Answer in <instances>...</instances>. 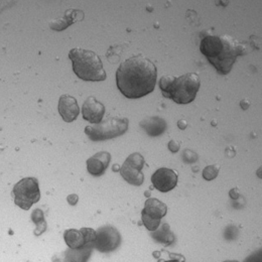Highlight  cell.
<instances>
[{
	"mask_svg": "<svg viewBox=\"0 0 262 262\" xmlns=\"http://www.w3.org/2000/svg\"><path fill=\"white\" fill-rule=\"evenodd\" d=\"M158 70L147 58L137 55L121 63L116 72V85L129 99H139L151 93L157 84Z\"/></svg>",
	"mask_w": 262,
	"mask_h": 262,
	"instance_id": "cell-1",
	"label": "cell"
},
{
	"mask_svg": "<svg viewBox=\"0 0 262 262\" xmlns=\"http://www.w3.org/2000/svg\"><path fill=\"white\" fill-rule=\"evenodd\" d=\"M200 51L217 72L224 76L230 73L237 58L244 54V47L227 34H209L202 38Z\"/></svg>",
	"mask_w": 262,
	"mask_h": 262,
	"instance_id": "cell-2",
	"label": "cell"
},
{
	"mask_svg": "<svg viewBox=\"0 0 262 262\" xmlns=\"http://www.w3.org/2000/svg\"><path fill=\"white\" fill-rule=\"evenodd\" d=\"M201 80L196 73H188L180 77L167 75L162 77L160 87L165 98L178 104H189L196 99Z\"/></svg>",
	"mask_w": 262,
	"mask_h": 262,
	"instance_id": "cell-3",
	"label": "cell"
},
{
	"mask_svg": "<svg viewBox=\"0 0 262 262\" xmlns=\"http://www.w3.org/2000/svg\"><path fill=\"white\" fill-rule=\"evenodd\" d=\"M69 58L73 63L74 73L82 80L100 82L106 80V72L98 55L90 50L81 48L72 49Z\"/></svg>",
	"mask_w": 262,
	"mask_h": 262,
	"instance_id": "cell-4",
	"label": "cell"
},
{
	"mask_svg": "<svg viewBox=\"0 0 262 262\" xmlns=\"http://www.w3.org/2000/svg\"><path fill=\"white\" fill-rule=\"evenodd\" d=\"M129 121L125 117H111L97 124L86 126L85 133L93 141H103L124 134Z\"/></svg>",
	"mask_w": 262,
	"mask_h": 262,
	"instance_id": "cell-5",
	"label": "cell"
},
{
	"mask_svg": "<svg viewBox=\"0 0 262 262\" xmlns=\"http://www.w3.org/2000/svg\"><path fill=\"white\" fill-rule=\"evenodd\" d=\"M12 195L16 206L24 210H30L33 204L39 201L40 191L38 181L35 178H25L13 188Z\"/></svg>",
	"mask_w": 262,
	"mask_h": 262,
	"instance_id": "cell-6",
	"label": "cell"
},
{
	"mask_svg": "<svg viewBox=\"0 0 262 262\" xmlns=\"http://www.w3.org/2000/svg\"><path fill=\"white\" fill-rule=\"evenodd\" d=\"M167 207L162 201L149 198L146 200L144 208L141 212L143 225L149 231H155L160 227L161 221L166 215Z\"/></svg>",
	"mask_w": 262,
	"mask_h": 262,
	"instance_id": "cell-7",
	"label": "cell"
},
{
	"mask_svg": "<svg viewBox=\"0 0 262 262\" xmlns=\"http://www.w3.org/2000/svg\"><path fill=\"white\" fill-rule=\"evenodd\" d=\"M144 164L145 161L143 157L139 152H134L126 159L119 171L127 183L138 187L144 182V176L141 171Z\"/></svg>",
	"mask_w": 262,
	"mask_h": 262,
	"instance_id": "cell-8",
	"label": "cell"
},
{
	"mask_svg": "<svg viewBox=\"0 0 262 262\" xmlns=\"http://www.w3.org/2000/svg\"><path fill=\"white\" fill-rule=\"evenodd\" d=\"M121 243V236L118 230L112 226H102L96 231L94 245L100 252L106 253L114 251Z\"/></svg>",
	"mask_w": 262,
	"mask_h": 262,
	"instance_id": "cell-9",
	"label": "cell"
},
{
	"mask_svg": "<svg viewBox=\"0 0 262 262\" xmlns=\"http://www.w3.org/2000/svg\"><path fill=\"white\" fill-rule=\"evenodd\" d=\"M67 245L74 250L86 247L96 240V231L92 228H81L80 230H66L64 234Z\"/></svg>",
	"mask_w": 262,
	"mask_h": 262,
	"instance_id": "cell-10",
	"label": "cell"
},
{
	"mask_svg": "<svg viewBox=\"0 0 262 262\" xmlns=\"http://www.w3.org/2000/svg\"><path fill=\"white\" fill-rule=\"evenodd\" d=\"M178 173L174 170L166 167L158 169L151 177V183L154 187L163 193L169 192L174 189L178 184Z\"/></svg>",
	"mask_w": 262,
	"mask_h": 262,
	"instance_id": "cell-11",
	"label": "cell"
},
{
	"mask_svg": "<svg viewBox=\"0 0 262 262\" xmlns=\"http://www.w3.org/2000/svg\"><path fill=\"white\" fill-rule=\"evenodd\" d=\"M82 114L85 120L90 123L97 124L102 121L105 114V107L95 97H89L83 104Z\"/></svg>",
	"mask_w": 262,
	"mask_h": 262,
	"instance_id": "cell-12",
	"label": "cell"
},
{
	"mask_svg": "<svg viewBox=\"0 0 262 262\" xmlns=\"http://www.w3.org/2000/svg\"><path fill=\"white\" fill-rule=\"evenodd\" d=\"M58 110L66 122L75 121L80 112L77 100L67 94L62 95L59 99Z\"/></svg>",
	"mask_w": 262,
	"mask_h": 262,
	"instance_id": "cell-13",
	"label": "cell"
},
{
	"mask_svg": "<svg viewBox=\"0 0 262 262\" xmlns=\"http://www.w3.org/2000/svg\"><path fill=\"white\" fill-rule=\"evenodd\" d=\"M111 161V155L107 151H100L87 161V169L92 176L98 177L105 172Z\"/></svg>",
	"mask_w": 262,
	"mask_h": 262,
	"instance_id": "cell-14",
	"label": "cell"
},
{
	"mask_svg": "<svg viewBox=\"0 0 262 262\" xmlns=\"http://www.w3.org/2000/svg\"><path fill=\"white\" fill-rule=\"evenodd\" d=\"M83 18H84V13L82 11L76 10V9H69L66 12L65 16L63 18L53 20L50 26H51V29L61 32L66 30L71 25H73L74 23L82 20Z\"/></svg>",
	"mask_w": 262,
	"mask_h": 262,
	"instance_id": "cell-15",
	"label": "cell"
},
{
	"mask_svg": "<svg viewBox=\"0 0 262 262\" xmlns=\"http://www.w3.org/2000/svg\"><path fill=\"white\" fill-rule=\"evenodd\" d=\"M140 126L145 130V132L150 136H159L163 134L166 128V122L165 120L158 117V116H151L148 118L143 119L140 122Z\"/></svg>",
	"mask_w": 262,
	"mask_h": 262,
	"instance_id": "cell-16",
	"label": "cell"
},
{
	"mask_svg": "<svg viewBox=\"0 0 262 262\" xmlns=\"http://www.w3.org/2000/svg\"><path fill=\"white\" fill-rule=\"evenodd\" d=\"M151 236L158 242L163 243L165 246L170 245L173 242V240H174L173 234L171 233V231L169 229V225L166 224V223L163 224L161 228L159 227L158 229L155 230L154 233L151 234Z\"/></svg>",
	"mask_w": 262,
	"mask_h": 262,
	"instance_id": "cell-17",
	"label": "cell"
},
{
	"mask_svg": "<svg viewBox=\"0 0 262 262\" xmlns=\"http://www.w3.org/2000/svg\"><path fill=\"white\" fill-rule=\"evenodd\" d=\"M32 219H33V223H35V225H36V228L34 230V235L39 236L47 230V222L45 220L42 211L39 209L34 210L33 215H32Z\"/></svg>",
	"mask_w": 262,
	"mask_h": 262,
	"instance_id": "cell-18",
	"label": "cell"
},
{
	"mask_svg": "<svg viewBox=\"0 0 262 262\" xmlns=\"http://www.w3.org/2000/svg\"><path fill=\"white\" fill-rule=\"evenodd\" d=\"M219 171H220V166L218 164L208 165L203 170V178L206 181H213L218 177Z\"/></svg>",
	"mask_w": 262,
	"mask_h": 262,
	"instance_id": "cell-19",
	"label": "cell"
},
{
	"mask_svg": "<svg viewBox=\"0 0 262 262\" xmlns=\"http://www.w3.org/2000/svg\"><path fill=\"white\" fill-rule=\"evenodd\" d=\"M196 160H198V156H196V154H195L194 151L188 150V149H186L184 151V161L186 163L192 164V163H195Z\"/></svg>",
	"mask_w": 262,
	"mask_h": 262,
	"instance_id": "cell-20",
	"label": "cell"
},
{
	"mask_svg": "<svg viewBox=\"0 0 262 262\" xmlns=\"http://www.w3.org/2000/svg\"><path fill=\"white\" fill-rule=\"evenodd\" d=\"M167 146L171 152H178L180 150V143L177 140H170Z\"/></svg>",
	"mask_w": 262,
	"mask_h": 262,
	"instance_id": "cell-21",
	"label": "cell"
},
{
	"mask_svg": "<svg viewBox=\"0 0 262 262\" xmlns=\"http://www.w3.org/2000/svg\"><path fill=\"white\" fill-rule=\"evenodd\" d=\"M67 201H68V203H69L70 205L75 206V205H77V203H78V201H79V196H78V195H76V194H72V195L68 196Z\"/></svg>",
	"mask_w": 262,
	"mask_h": 262,
	"instance_id": "cell-22",
	"label": "cell"
},
{
	"mask_svg": "<svg viewBox=\"0 0 262 262\" xmlns=\"http://www.w3.org/2000/svg\"><path fill=\"white\" fill-rule=\"evenodd\" d=\"M229 195L233 200H236V199H238L239 196H240V192H239V190L237 188H233L232 190H230Z\"/></svg>",
	"mask_w": 262,
	"mask_h": 262,
	"instance_id": "cell-23",
	"label": "cell"
},
{
	"mask_svg": "<svg viewBox=\"0 0 262 262\" xmlns=\"http://www.w3.org/2000/svg\"><path fill=\"white\" fill-rule=\"evenodd\" d=\"M178 126H179V128H180V129L185 130V129L187 128V126H188V122H187L186 120H184V119L179 120V122H178Z\"/></svg>",
	"mask_w": 262,
	"mask_h": 262,
	"instance_id": "cell-24",
	"label": "cell"
},
{
	"mask_svg": "<svg viewBox=\"0 0 262 262\" xmlns=\"http://www.w3.org/2000/svg\"><path fill=\"white\" fill-rule=\"evenodd\" d=\"M240 105H241V108H242V109L246 110V109H248V107L250 106V102H249L247 99H244V100H242V101L240 102Z\"/></svg>",
	"mask_w": 262,
	"mask_h": 262,
	"instance_id": "cell-25",
	"label": "cell"
},
{
	"mask_svg": "<svg viewBox=\"0 0 262 262\" xmlns=\"http://www.w3.org/2000/svg\"><path fill=\"white\" fill-rule=\"evenodd\" d=\"M120 167H121L120 165L114 164V165H113V170H114V171H119V170H120Z\"/></svg>",
	"mask_w": 262,
	"mask_h": 262,
	"instance_id": "cell-26",
	"label": "cell"
}]
</instances>
